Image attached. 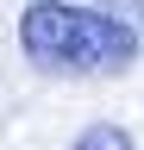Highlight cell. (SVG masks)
Here are the masks:
<instances>
[{"mask_svg":"<svg viewBox=\"0 0 144 150\" xmlns=\"http://www.w3.org/2000/svg\"><path fill=\"white\" fill-rule=\"evenodd\" d=\"M19 56L44 75L63 81H100V75H125L144 56V38L132 19L106 6H69V0H31L19 6Z\"/></svg>","mask_w":144,"mask_h":150,"instance_id":"6da1fadb","label":"cell"},{"mask_svg":"<svg viewBox=\"0 0 144 150\" xmlns=\"http://www.w3.org/2000/svg\"><path fill=\"white\" fill-rule=\"evenodd\" d=\"M94 6H106V13H119V19H132V25H144V0H94Z\"/></svg>","mask_w":144,"mask_h":150,"instance_id":"3957f363","label":"cell"},{"mask_svg":"<svg viewBox=\"0 0 144 150\" xmlns=\"http://www.w3.org/2000/svg\"><path fill=\"white\" fill-rule=\"evenodd\" d=\"M69 150H138V138H132L125 125H113V119H94V125H88Z\"/></svg>","mask_w":144,"mask_h":150,"instance_id":"7a4b0ae2","label":"cell"}]
</instances>
